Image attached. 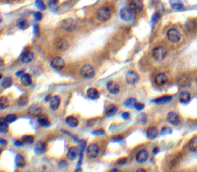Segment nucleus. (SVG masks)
Masks as SVG:
<instances>
[{
    "mask_svg": "<svg viewBox=\"0 0 197 172\" xmlns=\"http://www.w3.org/2000/svg\"><path fill=\"white\" fill-rule=\"evenodd\" d=\"M29 23H28L27 20L25 19H20L17 21V27L20 29V30H27L29 28Z\"/></svg>",
    "mask_w": 197,
    "mask_h": 172,
    "instance_id": "2f4dec72",
    "label": "nucleus"
},
{
    "mask_svg": "<svg viewBox=\"0 0 197 172\" xmlns=\"http://www.w3.org/2000/svg\"><path fill=\"white\" fill-rule=\"evenodd\" d=\"M170 5L172 9L175 10H182L183 9V4L180 0H170Z\"/></svg>",
    "mask_w": 197,
    "mask_h": 172,
    "instance_id": "c85d7f7f",
    "label": "nucleus"
},
{
    "mask_svg": "<svg viewBox=\"0 0 197 172\" xmlns=\"http://www.w3.org/2000/svg\"><path fill=\"white\" fill-rule=\"evenodd\" d=\"M14 145H15L16 147H22V146L24 145V143L22 142V140H21V141H20V140H16L15 143H14Z\"/></svg>",
    "mask_w": 197,
    "mask_h": 172,
    "instance_id": "3c124183",
    "label": "nucleus"
},
{
    "mask_svg": "<svg viewBox=\"0 0 197 172\" xmlns=\"http://www.w3.org/2000/svg\"><path fill=\"white\" fill-rule=\"evenodd\" d=\"M60 101H61V99L58 96H53L49 100V107L52 110H57L60 105Z\"/></svg>",
    "mask_w": 197,
    "mask_h": 172,
    "instance_id": "6ab92c4d",
    "label": "nucleus"
},
{
    "mask_svg": "<svg viewBox=\"0 0 197 172\" xmlns=\"http://www.w3.org/2000/svg\"><path fill=\"white\" fill-rule=\"evenodd\" d=\"M148 159V151L146 150H141L136 155V161L138 163H144Z\"/></svg>",
    "mask_w": 197,
    "mask_h": 172,
    "instance_id": "a211bd4d",
    "label": "nucleus"
},
{
    "mask_svg": "<svg viewBox=\"0 0 197 172\" xmlns=\"http://www.w3.org/2000/svg\"><path fill=\"white\" fill-rule=\"evenodd\" d=\"M172 132V129H170L168 127H164V128L161 130V135H167V134H171Z\"/></svg>",
    "mask_w": 197,
    "mask_h": 172,
    "instance_id": "c03bdc74",
    "label": "nucleus"
},
{
    "mask_svg": "<svg viewBox=\"0 0 197 172\" xmlns=\"http://www.w3.org/2000/svg\"><path fill=\"white\" fill-rule=\"evenodd\" d=\"M12 85H13V80H12V78H10V77L1 78V86L4 89L10 88Z\"/></svg>",
    "mask_w": 197,
    "mask_h": 172,
    "instance_id": "c756f323",
    "label": "nucleus"
},
{
    "mask_svg": "<svg viewBox=\"0 0 197 172\" xmlns=\"http://www.w3.org/2000/svg\"><path fill=\"white\" fill-rule=\"evenodd\" d=\"M34 59V53L30 51L29 49H26L21 55V61L23 63H30Z\"/></svg>",
    "mask_w": 197,
    "mask_h": 172,
    "instance_id": "ddd939ff",
    "label": "nucleus"
},
{
    "mask_svg": "<svg viewBox=\"0 0 197 172\" xmlns=\"http://www.w3.org/2000/svg\"><path fill=\"white\" fill-rule=\"evenodd\" d=\"M111 17V12L108 9L107 7H102L97 11L96 13V19L98 20L99 22H107L110 19Z\"/></svg>",
    "mask_w": 197,
    "mask_h": 172,
    "instance_id": "f257e3e1",
    "label": "nucleus"
},
{
    "mask_svg": "<svg viewBox=\"0 0 197 172\" xmlns=\"http://www.w3.org/2000/svg\"><path fill=\"white\" fill-rule=\"evenodd\" d=\"M41 111H42V108L39 107V105L32 106V107L30 108V110H29V112L31 114H33V115H39V114L41 113Z\"/></svg>",
    "mask_w": 197,
    "mask_h": 172,
    "instance_id": "4c0bfd02",
    "label": "nucleus"
},
{
    "mask_svg": "<svg viewBox=\"0 0 197 172\" xmlns=\"http://www.w3.org/2000/svg\"><path fill=\"white\" fill-rule=\"evenodd\" d=\"M158 135H159V132H158V129H157L156 127L150 126L147 129V137H148V139H150V140H154V139L158 137Z\"/></svg>",
    "mask_w": 197,
    "mask_h": 172,
    "instance_id": "412c9836",
    "label": "nucleus"
},
{
    "mask_svg": "<svg viewBox=\"0 0 197 172\" xmlns=\"http://www.w3.org/2000/svg\"><path fill=\"white\" fill-rule=\"evenodd\" d=\"M21 84L25 87H29L32 85V76L30 74L25 73L23 76H21Z\"/></svg>",
    "mask_w": 197,
    "mask_h": 172,
    "instance_id": "a878e982",
    "label": "nucleus"
},
{
    "mask_svg": "<svg viewBox=\"0 0 197 172\" xmlns=\"http://www.w3.org/2000/svg\"><path fill=\"white\" fill-rule=\"evenodd\" d=\"M50 99H51V96H47L46 97V101H49Z\"/></svg>",
    "mask_w": 197,
    "mask_h": 172,
    "instance_id": "bf43d9fd",
    "label": "nucleus"
},
{
    "mask_svg": "<svg viewBox=\"0 0 197 172\" xmlns=\"http://www.w3.org/2000/svg\"><path fill=\"white\" fill-rule=\"evenodd\" d=\"M93 135H95V136H103V135H104V131L102 129L95 130L93 131Z\"/></svg>",
    "mask_w": 197,
    "mask_h": 172,
    "instance_id": "49530a36",
    "label": "nucleus"
},
{
    "mask_svg": "<svg viewBox=\"0 0 197 172\" xmlns=\"http://www.w3.org/2000/svg\"><path fill=\"white\" fill-rule=\"evenodd\" d=\"M8 130H9V126H8V123L5 121L4 118H1V121H0V132L2 134L3 133H7Z\"/></svg>",
    "mask_w": 197,
    "mask_h": 172,
    "instance_id": "72a5a7b5",
    "label": "nucleus"
},
{
    "mask_svg": "<svg viewBox=\"0 0 197 172\" xmlns=\"http://www.w3.org/2000/svg\"><path fill=\"white\" fill-rule=\"evenodd\" d=\"M99 151H100V149L96 144H91V145L88 146L87 149H86V153H87V155L89 158L97 157L98 154H99Z\"/></svg>",
    "mask_w": 197,
    "mask_h": 172,
    "instance_id": "6e6552de",
    "label": "nucleus"
},
{
    "mask_svg": "<svg viewBox=\"0 0 197 172\" xmlns=\"http://www.w3.org/2000/svg\"><path fill=\"white\" fill-rule=\"evenodd\" d=\"M188 147L191 151H197V136L192 137L188 142Z\"/></svg>",
    "mask_w": 197,
    "mask_h": 172,
    "instance_id": "7c9ffc66",
    "label": "nucleus"
},
{
    "mask_svg": "<svg viewBox=\"0 0 197 172\" xmlns=\"http://www.w3.org/2000/svg\"><path fill=\"white\" fill-rule=\"evenodd\" d=\"M122 137L120 136V137H117V138H114V141H119V140H121Z\"/></svg>",
    "mask_w": 197,
    "mask_h": 172,
    "instance_id": "13d9d810",
    "label": "nucleus"
},
{
    "mask_svg": "<svg viewBox=\"0 0 197 172\" xmlns=\"http://www.w3.org/2000/svg\"><path fill=\"white\" fill-rule=\"evenodd\" d=\"M8 105H9V100L7 99V97H0V108L5 109L6 107H8Z\"/></svg>",
    "mask_w": 197,
    "mask_h": 172,
    "instance_id": "58836bf2",
    "label": "nucleus"
},
{
    "mask_svg": "<svg viewBox=\"0 0 197 172\" xmlns=\"http://www.w3.org/2000/svg\"><path fill=\"white\" fill-rule=\"evenodd\" d=\"M60 26L66 32H73L76 29V23L72 19H65L60 23Z\"/></svg>",
    "mask_w": 197,
    "mask_h": 172,
    "instance_id": "423d86ee",
    "label": "nucleus"
},
{
    "mask_svg": "<svg viewBox=\"0 0 197 172\" xmlns=\"http://www.w3.org/2000/svg\"><path fill=\"white\" fill-rule=\"evenodd\" d=\"M116 112H117V107L114 105H110L106 111V115L107 117H111V116H114Z\"/></svg>",
    "mask_w": 197,
    "mask_h": 172,
    "instance_id": "473e14b6",
    "label": "nucleus"
},
{
    "mask_svg": "<svg viewBox=\"0 0 197 172\" xmlns=\"http://www.w3.org/2000/svg\"><path fill=\"white\" fill-rule=\"evenodd\" d=\"M178 84L180 88H187L190 86V79L187 75H182L178 79Z\"/></svg>",
    "mask_w": 197,
    "mask_h": 172,
    "instance_id": "4468645a",
    "label": "nucleus"
},
{
    "mask_svg": "<svg viewBox=\"0 0 197 172\" xmlns=\"http://www.w3.org/2000/svg\"><path fill=\"white\" fill-rule=\"evenodd\" d=\"M4 119H5V121L7 123H12V122L16 121V119H17V116H16L15 114H8V115L4 118Z\"/></svg>",
    "mask_w": 197,
    "mask_h": 172,
    "instance_id": "a19ab883",
    "label": "nucleus"
},
{
    "mask_svg": "<svg viewBox=\"0 0 197 172\" xmlns=\"http://www.w3.org/2000/svg\"><path fill=\"white\" fill-rule=\"evenodd\" d=\"M15 164L18 168H23L25 167L26 165V161H25V158L23 157V155L21 154H17L15 157Z\"/></svg>",
    "mask_w": 197,
    "mask_h": 172,
    "instance_id": "bb28decb",
    "label": "nucleus"
},
{
    "mask_svg": "<svg viewBox=\"0 0 197 172\" xmlns=\"http://www.w3.org/2000/svg\"><path fill=\"white\" fill-rule=\"evenodd\" d=\"M80 153V150L78 147H70V150H68V153H67V158L69 160H74L75 158H77V157Z\"/></svg>",
    "mask_w": 197,
    "mask_h": 172,
    "instance_id": "f3484780",
    "label": "nucleus"
},
{
    "mask_svg": "<svg viewBox=\"0 0 197 172\" xmlns=\"http://www.w3.org/2000/svg\"><path fill=\"white\" fill-rule=\"evenodd\" d=\"M129 116H130V115H129V113H128V112H123V113L121 114L122 119H125V120L128 119V118H129Z\"/></svg>",
    "mask_w": 197,
    "mask_h": 172,
    "instance_id": "603ef678",
    "label": "nucleus"
},
{
    "mask_svg": "<svg viewBox=\"0 0 197 172\" xmlns=\"http://www.w3.org/2000/svg\"><path fill=\"white\" fill-rule=\"evenodd\" d=\"M160 19H161V14L158 13V12H156V13L153 14V16H152V23L157 24L160 21Z\"/></svg>",
    "mask_w": 197,
    "mask_h": 172,
    "instance_id": "79ce46f5",
    "label": "nucleus"
},
{
    "mask_svg": "<svg viewBox=\"0 0 197 172\" xmlns=\"http://www.w3.org/2000/svg\"><path fill=\"white\" fill-rule=\"evenodd\" d=\"M55 47H56V49H58V50H60V51H64L69 47V42L65 39H59L55 42Z\"/></svg>",
    "mask_w": 197,
    "mask_h": 172,
    "instance_id": "2eb2a0df",
    "label": "nucleus"
},
{
    "mask_svg": "<svg viewBox=\"0 0 197 172\" xmlns=\"http://www.w3.org/2000/svg\"><path fill=\"white\" fill-rule=\"evenodd\" d=\"M24 74H25V73H24V71H18L17 73H16V76H17V77H19V76H23Z\"/></svg>",
    "mask_w": 197,
    "mask_h": 172,
    "instance_id": "6e6d98bb",
    "label": "nucleus"
},
{
    "mask_svg": "<svg viewBox=\"0 0 197 172\" xmlns=\"http://www.w3.org/2000/svg\"><path fill=\"white\" fill-rule=\"evenodd\" d=\"M51 66L53 69L57 71L62 70L65 66V61H64L61 57H54L53 59L51 60Z\"/></svg>",
    "mask_w": 197,
    "mask_h": 172,
    "instance_id": "1a4fd4ad",
    "label": "nucleus"
},
{
    "mask_svg": "<svg viewBox=\"0 0 197 172\" xmlns=\"http://www.w3.org/2000/svg\"><path fill=\"white\" fill-rule=\"evenodd\" d=\"M127 162V158L125 157H122V158H119L117 161H116V164H125Z\"/></svg>",
    "mask_w": 197,
    "mask_h": 172,
    "instance_id": "09e8293b",
    "label": "nucleus"
},
{
    "mask_svg": "<svg viewBox=\"0 0 197 172\" xmlns=\"http://www.w3.org/2000/svg\"><path fill=\"white\" fill-rule=\"evenodd\" d=\"M125 80L128 85H131V86L136 85L139 81V75L134 71H129L125 75Z\"/></svg>",
    "mask_w": 197,
    "mask_h": 172,
    "instance_id": "0eeeda50",
    "label": "nucleus"
},
{
    "mask_svg": "<svg viewBox=\"0 0 197 172\" xmlns=\"http://www.w3.org/2000/svg\"><path fill=\"white\" fill-rule=\"evenodd\" d=\"M129 8L134 13H140L143 9V2L141 0H132L129 4Z\"/></svg>",
    "mask_w": 197,
    "mask_h": 172,
    "instance_id": "9d476101",
    "label": "nucleus"
},
{
    "mask_svg": "<svg viewBox=\"0 0 197 172\" xmlns=\"http://www.w3.org/2000/svg\"><path fill=\"white\" fill-rule=\"evenodd\" d=\"M119 15H120V18H121L123 21H125V22H130L135 17V13L128 7L122 8V9L120 10Z\"/></svg>",
    "mask_w": 197,
    "mask_h": 172,
    "instance_id": "39448f33",
    "label": "nucleus"
},
{
    "mask_svg": "<svg viewBox=\"0 0 197 172\" xmlns=\"http://www.w3.org/2000/svg\"><path fill=\"white\" fill-rule=\"evenodd\" d=\"M191 99V96L188 92H182L179 93V101L183 104H186L190 101Z\"/></svg>",
    "mask_w": 197,
    "mask_h": 172,
    "instance_id": "5701e85b",
    "label": "nucleus"
},
{
    "mask_svg": "<svg viewBox=\"0 0 197 172\" xmlns=\"http://www.w3.org/2000/svg\"><path fill=\"white\" fill-rule=\"evenodd\" d=\"M144 107H145V105H144L143 103H141V102H136V104H135V108L137 109L138 111H141V110H143Z\"/></svg>",
    "mask_w": 197,
    "mask_h": 172,
    "instance_id": "a18cd8bd",
    "label": "nucleus"
},
{
    "mask_svg": "<svg viewBox=\"0 0 197 172\" xmlns=\"http://www.w3.org/2000/svg\"><path fill=\"white\" fill-rule=\"evenodd\" d=\"M87 96L89 98H91V99H98V98L100 97L99 92L95 88L88 89H87Z\"/></svg>",
    "mask_w": 197,
    "mask_h": 172,
    "instance_id": "cd10ccee",
    "label": "nucleus"
},
{
    "mask_svg": "<svg viewBox=\"0 0 197 172\" xmlns=\"http://www.w3.org/2000/svg\"><path fill=\"white\" fill-rule=\"evenodd\" d=\"M167 120L168 122L170 123V124L172 125H178L179 124V122H180V117L178 113H175V112H170L168 114V117H167Z\"/></svg>",
    "mask_w": 197,
    "mask_h": 172,
    "instance_id": "f8f14e48",
    "label": "nucleus"
},
{
    "mask_svg": "<svg viewBox=\"0 0 197 172\" xmlns=\"http://www.w3.org/2000/svg\"><path fill=\"white\" fill-rule=\"evenodd\" d=\"M168 55V49L164 46H158L153 51V57L157 61H163Z\"/></svg>",
    "mask_w": 197,
    "mask_h": 172,
    "instance_id": "7ed1b4c3",
    "label": "nucleus"
},
{
    "mask_svg": "<svg viewBox=\"0 0 197 172\" xmlns=\"http://www.w3.org/2000/svg\"><path fill=\"white\" fill-rule=\"evenodd\" d=\"M35 153L41 155L46 153V145L42 142H37L35 146Z\"/></svg>",
    "mask_w": 197,
    "mask_h": 172,
    "instance_id": "4be33fe9",
    "label": "nucleus"
},
{
    "mask_svg": "<svg viewBox=\"0 0 197 172\" xmlns=\"http://www.w3.org/2000/svg\"><path fill=\"white\" fill-rule=\"evenodd\" d=\"M34 16H35L36 21H41V20L42 19V14L41 13V12H36Z\"/></svg>",
    "mask_w": 197,
    "mask_h": 172,
    "instance_id": "de8ad7c7",
    "label": "nucleus"
},
{
    "mask_svg": "<svg viewBox=\"0 0 197 172\" xmlns=\"http://www.w3.org/2000/svg\"><path fill=\"white\" fill-rule=\"evenodd\" d=\"M21 140L24 143V145H31L34 143V137L31 135H27V136H24Z\"/></svg>",
    "mask_w": 197,
    "mask_h": 172,
    "instance_id": "e433bc0d",
    "label": "nucleus"
},
{
    "mask_svg": "<svg viewBox=\"0 0 197 172\" xmlns=\"http://www.w3.org/2000/svg\"><path fill=\"white\" fill-rule=\"evenodd\" d=\"M29 102V96L27 95H23L21 97H19V99L17 101V103L19 106H26Z\"/></svg>",
    "mask_w": 197,
    "mask_h": 172,
    "instance_id": "f704fd0d",
    "label": "nucleus"
},
{
    "mask_svg": "<svg viewBox=\"0 0 197 172\" xmlns=\"http://www.w3.org/2000/svg\"><path fill=\"white\" fill-rule=\"evenodd\" d=\"M8 2H17V1H19V0H7Z\"/></svg>",
    "mask_w": 197,
    "mask_h": 172,
    "instance_id": "052dcab7",
    "label": "nucleus"
},
{
    "mask_svg": "<svg viewBox=\"0 0 197 172\" xmlns=\"http://www.w3.org/2000/svg\"><path fill=\"white\" fill-rule=\"evenodd\" d=\"M38 122L39 123V125L47 128V127L50 126V122L49 120V117H47L46 114H39L38 117Z\"/></svg>",
    "mask_w": 197,
    "mask_h": 172,
    "instance_id": "aec40b11",
    "label": "nucleus"
},
{
    "mask_svg": "<svg viewBox=\"0 0 197 172\" xmlns=\"http://www.w3.org/2000/svg\"><path fill=\"white\" fill-rule=\"evenodd\" d=\"M65 122L68 126L71 127V128H75V127H77L79 125V121L75 116H67L65 119Z\"/></svg>",
    "mask_w": 197,
    "mask_h": 172,
    "instance_id": "b1692460",
    "label": "nucleus"
},
{
    "mask_svg": "<svg viewBox=\"0 0 197 172\" xmlns=\"http://www.w3.org/2000/svg\"><path fill=\"white\" fill-rule=\"evenodd\" d=\"M80 75L85 79H91L95 76V69L90 64H86L80 69Z\"/></svg>",
    "mask_w": 197,
    "mask_h": 172,
    "instance_id": "f03ea898",
    "label": "nucleus"
},
{
    "mask_svg": "<svg viewBox=\"0 0 197 172\" xmlns=\"http://www.w3.org/2000/svg\"><path fill=\"white\" fill-rule=\"evenodd\" d=\"M167 38L172 43H178L182 39V35L176 29H170L167 32Z\"/></svg>",
    "mask_w": 197,
    "mask_h": 172,
    "instance_id": "20e7f679",
    "label": "nucleus"
},
{
    "mask_svg": "<svg viewBox=\"0 0 197 172\" xmlns=\"http://www.w3.org/2000/svg\"><path fill=\"white\" fill-rule=\"evenodd\" d=\"M172 99V96H161L158 98H155L153 102H155L157 104H165V103H168V101H171Z\"/></svg>",
    "mask_w": 197,
    "mask_h": 172,
    "instance_id": "393cba45",
    "label": "nucleus"
},
{
    "mask_svg": "<svg viewBox=\"0 0 197 172\" xmlns=\"http://www.w3.org/2000/svg\"><path fill=\"white\" fill-rule=\"evenodd\" d=\"M140 121H141V123H143V124H144V123H146V121H147L146 114H142V115H141V120H140Z\"/></svg>",
    "mask_w": 197,
    "mask_h": 172,
    "instance_id": "864d4df0",
    "label": "nucleus"
},
{
    "mask_svg": "<svg viewBox=\"0 0 197 172\" xmlns=\"http://www.w3.org/2000/svg\"><path fill=\"white\" fill-rule=\"evenodd\" d=\"M34 32H35L36 35H39V25L38 24L34 25Z\"/></svg>",
    "mask_w": 197,
    "mask_h": 172,
    "instance_id": "8fccbe9b",
    "label": "nucleus"
},
{
    "mask_svg": "<svg viewBox=\"0 0 197 172\" xmlns=\"http://www.w3.org/2000/svg\"><path fill=\"white\" fill-rule=\"evenodd\" d=\"M137 171H139V172H145L146 170H145V169H141V168H140V169H138Z\"/></svg>",
    "mask_w": 197,
    "mask_h": 172,
    "instance_id": "680f3d73",
    "label": "nucleus"
},
{
    "mask_svg": "<svg viewBox=\"0 0 197 172\" xmlns=\"http://www.w3.org/2000/svg\"><path fill=\"white\" fill-rule=\"evenodd\" d=\"M0 143H1V147H3V146L5 147L7 145V141L4 140V139H1V140H0Z\"/></svg>",
    "mask_w": 197,
    "mask_h": 172,
    "instance_id": "5fc2aeb1",
    "label": "nucleus"
},
{
    "mask_svg": "<svg viewBox=\"0 0 197 172\" xmlns=\"http://www.w3.org/2000/svg\"><path fill=\"white\" fill-rule=\"evenodd\" d=\"M49 5L52 9H55L58 5V0H49Z\"/></svg>",
    "mask_w": 197,
    "mask_h": 172,
    "instance_id": "37998d69",
    "label": "nucleus"
},
{
    "mask_svg": "<svg viewBox=\"0 0 197 172\" xmlns=\"http://www.w3.org/2000/svg\"><path fill=\"white\" fill-rule=\"evenodd\" d=\"M117 171H119L118 169H116V168H114V169H112L111 170V172H117Z\"/></svg>",
    "mask_w": 197,
    "mask_h": 172,
    "instance_id": "e2e57ef3",
    "label": "nucleus"
},
{
    "mask_svg": "<svg viewBox=\"0 0 197 172\" xmlns=\"http://www.w3.org/2000/svg\"><path fill=\"white\" fill-rule=\"evenodd\" d=\"M196 80H197V78H196Z\"/></svg>",
    "mask_w": 197,
    "mask_h": 172,
    "instance_id": "0e129e2a",
    "label": "nucleus"
},
{
    "mask_svg": "<svg viewBox=\"0 0 197 172\" xmlns=\"http://www.w3.org/2000/svg\"><path fill=\"white\" fill-rule=\"evenodd\" d=\"M158 153H159V147H154V150H153V153H154V154H157Z\"/></svg>",
    "mask_w": 197,
    "mask_h": 172,
    "instance_id": "4d7b16f0",
    "label": "nucleus"
},
{
    "mask_svg": "<svg viewBox=\"0 0 197 172\" xmlns=\"http://www.w3.org/2000/svg\"><path fill=\"white\" fill-rule=\"evenodd\" d=\"M35 5L39 10H41V11H45L46 10V5H45V3H43L42 0H36Z\"/></svg>",
    "mask_w": 197,
    "mask_h": 172,
    "instance_id": "ea45409f",
    "label": "nucleus"
},
{
    "mask_svg": "<svg viewBox=\"0 0 197 172\" xmlns=\"http://www.w3.org/2000/svg\"><path fill=\"white\" fill-rule=\"evenodd\" d=\"M107 89L111 95H116V93H119V86L115 82H108L107 85Z\"/></svg>",
    "mask_w": 197,
    "mask_h": 172,
    "instance_id": "dca6fc26",
    "label": "nucleus"
},
{
    "mask_svg": "<svg viewBox=\"0 0 197 172\" xmlns=\"http://www.w3.org/2000/svg\"><path fill=\"white\" fill-rule=\"evenodd\" d=\"M136 99L135 98H128L125 101H124V106L128 108H132V107H135V104H136Z\"/></svg>",
    "mask_w": 197,
    "mask_h": 172,
    "instance_id": "c9c22d12",
    "label": "nucleus"
},
{
    "mask_svg": "<svg viewBox=\"0 0 197 172\" xmlns=\"http://www.w3.org/2000/svg\"><path fill=\"white\" fill-rule=\"evenodd\" d=\"M168 83V76L165 73H159L155 77V84L158 87H163Z\"/></svg>",
    "mask_w": 197,
    "mask_h": 172,
    "instance_id": "9b49d317",
    "label": "nucleus"
}]
</instances>
